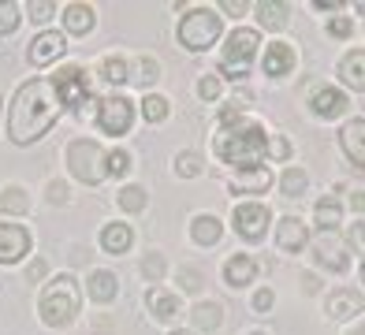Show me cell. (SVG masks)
Wrapping results in <instances>:
<instances>
[{
  "label": "cell",
  "mask_w": 365,
  "mask_h": 335,
  "mask_svg": "<svg viewBox=\"0 0 365 335\" xmlns=\"http://www.w3.org/2000/svg\"><path fill=\"white\" fill-rule=\"evenodd\" d=\"M53 11H56L53 0H34V4H30V19H34V23H48V19H53Z\"/></svg>",
  "instance_id": "37"
},
{
  "label": "cell",
  "mask_w": 365,
  "mask_h": 335,
  "mask_svg": "<svg viewBox=\"0 0 365 335\" xmlns=\"http://www.w3.org/2000/svg\"><path fill=\"white\" fill-rule=\"evenodd\" d=\"M287 4H279V0H261L257 4V19L261 26H269V30H284L287 26Z\"/></svg>",
  "instance_id": "25"
},
{
  "label": "cell",
  "mask_w": 365,
  "mask_h": 335,
  "mask_svg": "<svg viewBox=\"0 0 365 335\" xmlns=\"http://www.w3.org/2000/svg\"><path fill=\"white\" fill-rule=\"evenodd\" d=\"M291 67H294V48L287 41H272L269 53H264V75L284 78V75H291Z\"/></svg>",
  "instance_id": "14"
},
{
  "label": "cell",
  "mask_w": 365,
  "mask_h": 335,
  "mask_svg": "<svg viewBox=\"0 0 365 335\" xmlns=\"http://www.w3.org/2000/svg\"><path fill=\"white\" fill-rule=\"evenodd\" d=\"M38 313L48 328H68L78 313V287L71 276H56L53 283L45 287L41 302H38Z\"/></svg>",
  "instance_id": "3"
},
{
  "label": "cell",
  "mask_w": 365,
  "mask_h": 335,
  "mask_svg": "<svg viewBox=\"0 0 365 335\" xmlns=\"http://www.w3.org/2000/svg\"><path fill=\"white\" fill-rule=\"evenodd\" d=\"M26 276L34 279V283H38V279H45V276H48V264H45L41 257H38V261H30V268H26Z\"/></svg>",
  "instance_id": "45"
},
{
  "label": "cell",
  "mask_w": 365,
  "mask_h": 335,
  "mask_svg": "<svg viewBox=\"0 0 365 335\" xmlns=\"http://www.w3.org/2000/svg\"><path fill=\"white\" fill-rule=\"evenodd\" d=\"M254 309H257V313H269V309H272V291H269V287H261V291L254 294Z\"/></svg>",
  "instance_id": "43"
},
{
  "label": "cell",
  "mask_w": 365,
  "mask_h": 335,
  "mask_svg": "<svg viewBox=\"0 0 365 335\" xmlns=\"http://www.w3.org/2000/svg\"><path fill=\"white\" fill-rule=\"evenodd\" d=\"M172 335H194V331H172Z\"/></svg>",
  "instance_id": "50"
},
{
  "label": "cell",
  "mask_w": 365,
  "mask_h": 335,
  "mask_svg": "<svg viewBox=\"0 0 365 335\" xmlns=\"http://www.w3.org/2000/svg\"><path fill=\"white\" fill-rule=\"evenodd\" d=\"M313 112L321 115V120H336V115L346 112V93L336 90V86H324L313 93Z\"/></svg>",
  "instance_id": "15"
},
{
  "label": "cell",
  "mask_w": 365,
  "mask_h": 335,
  "mask_svg": "<svg viewBox=\"0 0 365 335\" xmlns=\"http://www.w3.org/2000/svg\"><path fill=\"white\" fill-rule=\"evenodd\" d=\"M351 246H358L365 254V224H354L351 227ZM361 279H365V261H361Z\"/></svg>",
  "instance_id": "42"
},
{
  "label": "cell",
  "mask_w": 365,
  "mask_h": 335,
  "mask_svg": "<svg viewBox=\"0 0 365 335\" xmlns=\"http://www.w3.org/2000/svg\"><path fill=\"white\" fill-rule=\"evenodd\" d=\"M105 149L97 145V142H90V138H75L71 145H68V168H71V175L78 179V182H86V187H97L108 172H105Z\"/></svg>",
  "instance_id": "5"
},
{
  "label": "cell",
  "mask_w": 365,
  "mask_h": 335,
  "mask_svg": "<svg viewBox=\"0 0 365 335\" xmlns=\"http://www.w3.org/2000/svg\"><path fill=\"white\" fill-rule=\"evenodd\" d=\"M317 8H321V11H336L339 4H336V0H317Z\"/></svg>",
  "instance_id": "49"
},
{
  "label": "cell",
  "mask_w": 365,
  "mask_h": 335,
  "mask_svg": "<svg viewBox=\"0 0 365 335\" xmlns=\"http://www.w3.org/2000/svg\"><path fill=\"white\" fill-rule=\"evenodd\" d=\"M313 216H317V227H321V231H336V227H339V220H343V209H339V201L328 194V197H321V201H317Z\"/></svg>",
  "instance_id": "26"
},
{
  "label": "cell",
  "mask_w": 365,
  "mask_h": 335,
  "mask_svg": "<svg viewBox=\"0 0 365 335\" xmlns=\"http://www.w3.org/2000/svg\"><path fill=\"white\" fill-rule=\"evenodd\" d=\"M194 324L202 331H217L224 324V306L220 302H202V306L194 309Z\"/></svg>",
  "instance_id": "27"
},
{
  "label": "cell",
  "mask_w": 365,
  "mask_h": 335,
  "mask_svg": "<svg viewBox=\"0 0 365 335\" xmlns=\"http://www.w3.org/2000/svg\"><path fill=\"white\" fill-rule=\"evenodd\" d=\"M220 234H224V224L217 220V216H209V212L194 216V224H190V239H194L197 246H217V242H220Z\"/></svg>",
  "instance_id": "19"
},
{
  "label": "cell",
  "mask_w": 365,
  "mask_h": 335,
  "mask_svg": "<svg viewBox=\"0 0 365 335\" xmlns=\"http://www.w3.org/2000/svg\"><path fill=\"white\" fill-rule=\"evenodd\" d=\"M142 272H145V279L157 283V279L164 276V257H160V254H149V257L142 261Z\"/></svg>",
  "instance_id": "38"
},
{
  "label": "cell",
  "mask_w": 365,
  "mask_h": 335,
  "mask_svg": "<svg viewBox=\"0 0 365 335\" xmlns=\"http://www.w3.org/2000/svg\"><path fill=\"white\" fill-rule=\"evenodd\" d=\"M127 168H130V157L123 153V149H112V153L105 157V172L108 175H123Z\"/></svg>",
  "instance_id": "35"
},
{
  "label": "cell",
  "mask_w": 365,
  "mask_h": 335,
  "mask_svg": "<svg viewBox=\"0 0 365 335\" xmlns=\"http://www.w3.org/2000/svg\"><path fill=\"white\" fill-rule=\"evenodd\" d=\"M142 115H145V123H164V120H168V100L157 97V93H149L142 100Z\"/></svg>",
  "instance_id": "29"
},
{
  "label": "cell",
  "mask_w": 365,
  "mask_h": 335,
  "mask_svg": "<svg viewBox=\"0 0 365 335\" xmlns=\"http://www.w3.org/2000/svg\"><path fill=\"white\" fill-rule=\"evenodd\" d=\"M227 15H242L246 11V4H242V0H224V4H220Z\"/></svg>",
  "instance_id": "47"
},
{
  "label": "cell",
  "mask_w": 365,
  "mask_h": 335,
  "mask_svg": "<svg viewBox=\"0 0 365 335\" xmlns=\"http://www.w3.org/2000/svg\"><path fill=\"white\" fill-rule=\"evenodd\" d=\"M90 298L97 302V306H108V302L120 294V283H115L112 272H105V268H97V272H90V283H86Z\"/></svg>",
  "instance_id": "18"
},
{
  "label": "cell",
  "mask_w": 365,
  "mask_h": 335,
  "mask_svg": "<svg viewBox=\"0 0 365 335\" xmlns=\"http://www.w3.org/2000/svg\"><path fill=\"white\" fill-rule=\"evenodd\" d=\"M30 209V197L23 187H4L0 190V212H8V216H23Z\"/></svg>",
  "instance_id": "28"
},
{
  "label": "cell",
  "mask_w": 365,
  "mask_h": 335,
  "mask_svg": "<svg viewBox=\"0 0 365 335\" xmlns=\"http://www.w3.org/2000/svg\"><path fill=\"white\" fill-rule=\"evenodd\" d=\"M361 306H365V298L354 287H339L336 294L328 298V316L331 321H351L354 313H361Z\"/></svg>",
  "instance_id": "12"
},
{
  "label": "cell",
  "mask_w": 365,
  "mask_h": 335,
  "mask_svg": "<svg viewBox=\"0 0 365 335\" xmlns=\"http://www.w3.org/2000/svg\"><path fill=\"white\" fill-rule=\"evenodd\" d=\"M115 201H120L123 212H142V209H145V190H142V187H123Z\"/></svg>",
  "instance_id": "31"
},
{
  "label": "cell",
  "mask_w": 365,
  "mask_h": 335,
  "mask_svg": "<svg viewBox=\"0 0 365 335\" xmlns=\"http://www.w3.org/2000/svg\"><path fill=\"white\" fill-rule=\"evenodd\" d=\"M339 78H343L351 90L365 93V48H354V53H346V56L339 60Z\"/></svg>",
  "instance_id": "16"
},
{
  "label": "cell",
  "mask_w": 365,
  "mask_h": 335,
  "mask_svg": "<svg viewBox=\"0 0 365 335\" xmlns=\"http://www.w3.org/2000/svg\"><path fill=\"white\" fill-rule=\"evenodd\" d=\"M264 153H269V138L257 123H239V127H224L217 138V157L224 164H235L239 172H254L261 168Z\"/></svg>",
  "instance_id": "2"
},
{
  "label": "cell",
  "mask_w": 365,
  "mask_h": 335,
  "mask_svg": "<svg viewBox=\"0 0 365 335\" xmlns=\"http://www.w3.org/2000/svg\"><path fill=\"white\" fill-rule=\"evenodd\" d=\"M48 201H53V205H63V201H68V187H63L60 179L48 182Z\"/></svg>",
  "instance_id": "44"
},
{
  "label": "cell",
  "mask_w": 365,
  "mask_h": 335,
  "mask_svg": "<svg viewBox=\"0 0 365 335\" xmlns=\"http://www.w3.org/2000/svg\"><path fill=\"white\" fill-rule=\"evenodd\" d=\"M220 38V15L209 11V8H194L182 15L179 23V41L182 48H190V53H205L209 45H217Z\"/></svg>",
  "instance_id": "4"
},
{
  "label": "cell",
  "mask_w": 365,
  "mask_h": 335,
  "mask_svg": "<svg viewBox=\"0 0 365 335\" xmlns=\"http://www.w3.org/2000/svg\"><path fill=\"white\" fill-rule=\"evenodd\" d=\"M351 205H354V212H365V194H361V190L351 194Z\"/></svg>",
  "instance_id": "48"
},
{
  "label": "cell",
  "mask_w": 365,
  "mask_h": 335,
  "mask_svg": "<svg viewBox=\"0 0 365 335\" xmlns=\"http://www.w3.org/2000/svg\"><path fill=\"white\" fill-rule=\"evenodd\" d=\"M351 19H346V15H336V19H331L328 23V34H331V38H351Z\"/></svg>",
  "instance_id": "40"
},
{
  "label": "cell",
  "mask_w": 365,
  "mask_h": 335,
  "mask_svg": "<svg viewBox=\"0 0 365 335\" xmlns=\"http://www.w3.org/2000/svg\"><path fill=\"white\" fill-rule=\"evenodd\" d=\"M101 71H105V78L112 82V86H120V82H127V60H120V56H108Z\"/></svg>",
  "instance_id": "33"
},
{
  "label": "cell",
  "mask_w": 365,
  "mask_h": 335,
  "mask_svg": "<svg viewBox=\"0 0 365 335\" xmlns=\"http://www.w3.org/2000/svg\"><path fill=\"white\" fill-rule=\"evenodd\" d=\"M179 283H182V291H197V287H202V276H197L194 268H182V272H179Z\"/></svg>",
  "instance_id": "41"
},
{
  "label": "cell",
  "mask_w": 365,
  "mask_h": 335,
  "mask_svg": "<svg viewBox=\"0 0 365 335\" xmlns=\"http://www.w3.org/2000/svg\"><path fill=\"white\" fill-rule=\"evenodd\" d=\"M130 123H135V105H130L127 97H108V100H101V112H97V127H101L105 134L120 138V134L130 130Z\"/></svg>",
  "instance_id": "7"
},
{
  "label": "cell",
  "mask_w": 365,
  "mask_h": 335,
  "mask_svg": "<svg viewBox=\"0 0 365 335\" xmlns=\"http://www.w3.org/2000/svg\"><path fill=\"white\" fill-rule=\"evenodd\" d=\"M15 26H19V8L0 4V34H15Z\"/></svg>",
  "instance_id": "36"
},
{
  "label": "cell",
  "mask_w": 365,
  "mask_h": 335,
  "mask_svg": "<svg viewBox=\"0 0 365 335\" xmlns=\"http://www.w3.org/2000/svg\"><path fill=\"white\" fill-rule=\"evenodd\" d=\"M130 242H135V231H130L127 224H108L101 231V246L108 249V254H127Z\"/></svg>",
  "instance_id": "24"
},
{
  "label": "cell",
  "mask_w": 365,
  "mask_h": 335,
  "mask_svg": "<svg viewBox=\"0 0 365 335\" xmlns=\"http://www.w3.org/2000/svg\"><path fill=\"white\" fill-rule=\"evenodd\" d=\"M306 172H302V168H287V172H284V179H279V190H284L287 197H298V194H302L306 190Z\"/></svg>",
  "instance_id": "30"
},
{
  "label": "cell",
  "mask_w": 365,
  "mask_h": 335,
  "mask_svg": "<svg viewBox=\"0 0 365 335\" xmlns=\"http://www.w3.org/2000/svg\"><path fill=\"white\" fill-rule=\"evenodd\" d=\"M30 254V231L19 224H0V264H15Z\"/></svg>",
  "instance_id": "9"
},
{
  "label": "cell",
  "mask_w": 365,
  "mask_h": 335,
  "mask_svg": "<svg viewBox=\"0 0 365 335\" xmlns=\"http://www.w3.org/2000/svg\"><path fill=\"white\" fill-rule=\"evenodd\" d=\"M254 335H261V331H254Z\"/></svg>",
  "instance_id": "52"
},
{
  "label": "cell",
  "mask_w": 365,
  "mask_h": 335,
  "mask_svg": "<svg viewBox=\"0 0 365 335\" xmlns=\"http://www.w3.org/2000/svg\"><path fill=\"white\" fill-rule=\"evenodd\" d=\"M60 19H63V26H68L71 34H90L97 15H93V8H90V4H68Z\"/></svg>",
  "instance_id": "23"
},
{
  "label": "cell",
  "mask_w": 365,
  "mask_h": 335,
  "mask_svg": "<svg viewBox=\"0 0 365 335\" xmlns=\"http://www.w3.org/2000/svg\"><path fill=\"white\" fill-rule=\"evenodd\" d=\"M272 157H279V160H284V157H291V145H287V138H272Z\"/></svg>",
  "instance_id": "46"
},
{
  "label": "cell",
  "mask_w": 365,
  "mask_h": 335,
  "mask_svg": "<svg viewBox=\"0 0 365 335\" xmlns=\"http://www.w3.org/2000/svg\"><path fill=\"white\" fill-rule=\"evenodd\" d=\"M254 276H257V261L246 257V254H235L224 264V279L231 287H246V283H254Z\"/></svg>",
  "instance_id": "17"
},
{
  "label": "cell",
  "mask_w": 365,
  "mask_h": 335,
  "mask_svg": "<svg viewBox=\"0 0 365 335\" xmlns=\"http://www.w3.org/2000/svg\"><path fill=\"white\" fill-rule=\"evenodd\" d=\"M235 231L242 239L257 242L264 231H269V209L257 205V201H246V205H235Z\"/></svg>",
  "instance_id": "8"
},
{
  "label": "cell",
  "mask_w": 365,
  "mask_h": 335,
  "mask_svg": "<svg viewBox=\"0 0 365 335\" xmlns=\"http://www.w3.org/2000/svg\"><path fill=\"white\" fill-rule=\"evenodd\" d=\"M272 187V175L269 168H254V172H239L235 179H231V190L235 194H261Z\"/></svg>",
  "instance_id": "21"
},
{
  "label": "cell",
  "mask_w": 365,
  "mask_h": 335,
  "mask_svg": "<svg viewBox=\"0 0 365 335\" xmlns=\"http://www.w3.org/2000/svg\"><path fill=\"white\" fill-rule=\"evenodd\" d=\"M358 11H361V15H365V4H358Z\"/></svg>",
  "instance_id": "51"
},
{
  "label": "cell",
  "mask_w": 365,
  "mask_h": 335,
  "mask_svg": "<svg viewBox=\"0 0 365 335\" xmlns=\"http://www.w3.org/2000/svg\"><path fill=\"white\" fill-rule=\"evenodd\" d=\"M317 261L324 264V268H331V272H346V254L339 249V242L331 239V231H324L321 239H317Z\"/></svg>",
  "instance_id": "20"
},
{
  "label": "cell",
  "mask_w": 365,
  "mask_h": 335,
  "mask_svg": "<svg viewBox=\"0 0 365 335\" xmlns=\"http://www.w3.org/2000/svg\"><path fill=\"white\" fill-rule=\"evenodd\" d=\"M257 45H261L257 30H246V26H239V30L227 38L224 53H220V71H224L227 78H242L246 71H250L254 56H257Z\"/></svg>",
  "instance_id": "6"
},
{
  "label": "cell",
  "mask_w": 365,
  "mask_h": 335,
  "mask_svg": "<svg viewBox=\"0 0 365 335\" xmlns=\"http://www.w3.org/2000/svg\"><path fill=\"white\" fill-rule=\"evenodd\" d=\"M309 242V231L302 220H294V216H284V220L276 224V246L284 249V254H298Z\"/></svg>",
  "instance_id": "11"
},
{
  "label": "cell",
  "mask_w": 365,
  "mask_h": 335,
  "mask_svg": "<svg viewBox=\"0 0 365 335\" xmlns=\"http://www.w3.org/2000/svg\"><path fill=\"white\" fill-rule=\"evenodd\" d=\"M197 172H202V157L197 153H179L175 157V175L179 179H194Z\"/></svg>",
  "instance_id": "32"
},
{
  "label": "cell",
  "mask_w": 365,
  "mask_h": 335,
  "mask_svg": "<svg viewBox=\"0 0 365 335\" xmlns=\"http://www.w3.org/2000/svg\"><path fill=\"white\" fill-rule=\"evenodd\" d=\"M93 97V86L82 67H63L56 75L30 78L15 90V100L8 108V138L15 145H30L56 123V115L63 108L86 112Z\"/></svg>",
  "instance_id": "1"
},
{
  "label": "cell",
  "mask_w": 365,
  "mask_h": 335,
  "mask_svg": "<svg viewBox=\"0 0 365 335\" xmlns=\"http://www.w3.org/2000/svg\"><path fill=\"white\" fill-rule=\"evenodd\" d=\"M339 145L358 168H365V120H351L339 130Z\"/></svg>",
  "instance_id": "13"
},
{
  "label": "cell",
  "mask_w": 365,
  "mask_h": 335,
  "mask_svg": "<svg viewBox=\"0 0 365 335\" xmlns=\"http://www.w3.org/2000/svg\"><path fill=\"white\" fill-rule=\"evenodd\" d=\"M220 90H224V86H220V78H217V75H205L202 82H197V93H202L205 100H217Z\"/></svg>",
  "instance_id": "39"
},
{
  "label": "cell",
  "mask_w": 365,
  "mask_h": 335,
  "mask_svg": "<svg viewBox=\"0 0 365 335\" xmlns=\"http://www.w3.org/2000/svg\"><path fill=\"white\" fill-rule=\"evenodd\" d=\"M63 48H68V38H63V34H56V30H41L38 38L30 41L26 56H30V63H34V67H45V63L60 60V56H63Z\"/></svg>",
  "instance_id": "10"
},
{
  "label": "cell",
  "mask_w": 365,
  "mask_h": 335,
  "mask_svg": "<svg viewBox=\"0 0 365 335\" xmlns=\"http://www.w3.org/2000/svg\"><path fill=\"white\" fill-rule=\"evenodd\" d=\"M145 306L153 309L157 321H175V316H179V298L168 294V291H160V287H153L145 294Z\"/></svg>",
  "instance_id": "22"
},
{
  "label": "cell",
  "mask_w": 365,
  "mask_h": 335,
  "mask_svg": "<svg viewBox=\"0 0 365 335\" xmlns=\"http://www.w3.org/2000/svg\"><path fill=\"white\" fill-rule=\"evenodd\" d=\"M142 86H153V82L160 78V67H157V60H149V56H142L138 60V75H135Z\"/></svg>",
  "instance_id": "34"
}]
</instances>
